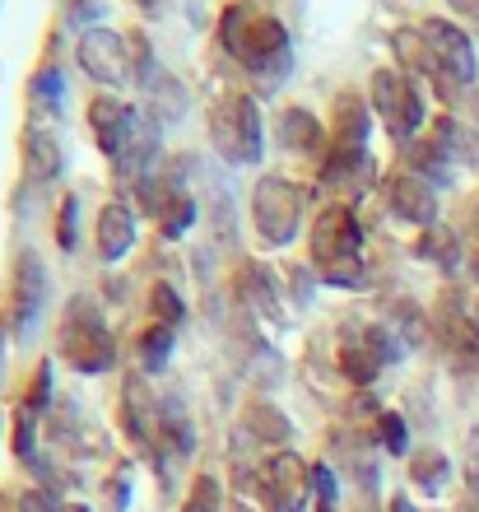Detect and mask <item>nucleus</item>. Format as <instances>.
I'll return each instance as SVG.
<instances>
[{
  "label": "nucleus",
  "mask_w": 479,
  "mask_h": 512,
  "mask_svg": "<svg viewBox=\"0 0 479 512\" xmlns=\"http://www.w3.org/2000/svg\"><path fill=\"white\" fill-rule=\"evenodd\" d=\"M135 5H145V10H154V5H159V0H135Z\"/></svg>",
  "instance_id": "38"
},
{
  "label": "nucleus",
  "mask_w": 479,
  "mask_h": 512,
  "mask_svg": "<svg viewBox=\"0 0 479 512\" xmlns=\"http://www.w3.org/2000/svg\"><path fill=\"white\" fill-rule=\"evenodd\" d=\"M266 489L280 512H307V499L317 494L312 489V466L298 452H275L266 466Z\"/></svg>",
  "instance_id": "14"
},
{
  "label": "nucleus",
  "mask_w": 479,
  "mask_h": 512,
  "mask_svg": "<svg viewBox=\"0 0 479 512\" xmlns=\"http://www.w3.org/2000/svg\"><path fill=\"white\" fill-rule=\"evenodd\" d=\"M280 145L293 154H321L326 145V131L307 108H284L280 112Z\"/></svg>",
  "instance_id": "19"
},
{
  "label": "nucleus",
  "mask_w": 479,
  "mask_h": 512,
  "mask_svg": "<svg viewBox=\"0 0 479 512\" xmlns=\"http://www.w3.org/2000/svg\"><path fill=\"white\" fill-rule=\"evenodd\" d=\"M307 252H312V266L326 284L359 289L368 270H363V224L354 215V205H321V215L312 219V233H307Z\"/></svg>",
  "instance_id": "2"
},
{
  "label": "nucleus",
  "mask_w": 479,
  "mask_h": 512,
  "mask_svg": "<svg viewBox=\"0 0 479 512\" xmlns=\"http://www.w3.org/2000/svg\"><path fill=\"white\" fill-rule=\"evenodd\" d=\"M61 98H66V84H61V70H56V61H42L38 70H33V80H28V103L38 112H61Z\"/></svg>",
  "instance_id": "21"
},
{
  "label": "nucleus",
  "mask_w": 479,
  "mask_h": 512,
  "mask_svg": "<svg viewBox=\"0 0 479 512\" xmlns=\"http://www.w3.org/2000/svg\"><path fill=\"white\" fill-rule=\"evenodd\" d=\"M182 512H224V489L214 475H196V485L187 489V503Z\"/></svg>",
  "instance_id": "26"
},
{
  "label": "nucleus",
  "mask_w": 479,
  "mask_h": 512,
  "mask_svg": "<svg viewBox=\"0 0 479 512\" xmlns=\"http://www.w3.org/2000/svg\"><path fill=\"white\" fill-rule=\"evenodd\" d=\"M419 33H424L428 56H433V84H442V89H456V84L466 89V84H475L479 61H475V47H470V38L461 28L447 24V19H424Z\"/></svg>",
  "instance_id": "9"
},
{
  "label": "nucleus",
  "mask_w": 479,
  "mask_h": 512,
  "mask_svg": "<svg viewBox=\"0 0 479 512\" xmlns=\"http://www.w3.org/2000/svg\"><path fill=\"white\" fill-rule=\"evenodd\" d=\"M145 126L149 122H140V112L131 103H121L117 94H98L89 103V131H94V145L103 149V159H112V168L140 145Z\"/></svg>",
  "instance_id": "10"
},
{
  "label": "nucleus",
  "mask_w": 479,
  "mask_h": 512,
  "mask_svg": "<svg viewBox=\"0 0 479 512\" xmlns=\"http://www.w3.org/2000/svg\"><path fill=\"white\" fill-rule=\"evenodd\" d=\"M247 433H252L256 443H270V447H284L289 443V419L275 410V405H252L247 410Z\"/></svg>",
  "instance_id": "23"
},
{
  "label": "nucleus",
  "mask_w": 479,
  "mask_h": 512,
  "mask_svg": "<svg viewBox=\"0 0 479 512\" xmlns=\"http://www.w3.org/2000/svg\"><path fill=\"white\" fill-rule=\"evenodd\" d=\"M219 42L224 52L247 70L256 89H280L293 70V38L275 14L256 10L252 0H228L219 14Z\"/></svg>",
  "instance_id": "1"
},
{
  "label": "nucleus",
  "mask_w": 479,
  "mask_h": 512,
  "mask_svg": "<svg viewBox=\"0 0 479 512\" xmlns=\"http://www.w3.org/2000/svg\"><path fill=\"white\" fill-rule=\"evenodd\" d=\"M80 243V196H61V210H56V247L61 252H75Z\"/></svg>",
  "instance_id": "29"
},
{
  "label": "nucleus",
  "mask_w": 479,
  "mask_h": 512,
  "mask_svg": "<svg viewBox=\"0 0 479 512\" xmlns=\"http://www.w3.org/2000/svg\"><path fill=\"white\" fill-rule=\"evenodd\" d=\"M66 512H89V508H84V503H75V508H66Z\"/></svg>",
  "instance_id": "39"
},
{
  "label": "nucleus",
  "mask_w": 479,
  "mask_h": 512,
  "mask_svg": "<svg viewBox=\"0 0 479 512\" xmlns=\"http://www.w3.org/2000/svg\"><path fill=\"white\" fill-rule=\"evenodd\" d=\"M168 354H173V326L154 322L145 336H140V368H145V373H163Z\"/></svg>",
  "instance_id": "24"
},
{
  "label": "nucleus",
  "mask_w": 479,
  "mask_h": 512,
  "mask_svg": "<svg viewBox=\"0 0 479 512\" xmlns=\"http://www.w3.org/2000/svg\"><path fill=\"white\" fill-rule=\"evenodd\" d=\"M312 489H317V499H321V512H331L335 508V475L326 471V466H312Z\"/></svg>",
  "instance_id": "32"
},
{
  "label": "nucleus",
  "mask_w": 479,
  "mask_h": 512,
  "mask_svg": "<svg viewBox=\"0 0 479 512\" xmlns=\"http://www.w3.org/2000/svg\"><path fill=\"white\" fill-rule=\"evenodd\" d=\"M19 154H24V173L28 182H56L61 177V163H66V149H61V135L47 122H28L24 140H19Z\"/></svg>",
  "instance_id": "16"
},
{
  "label": "nucleus",
  "mask_w": 479,
  "mask_h": 512,
  "mask_svg": "<svg viewBox=\"0 0 479 512\" xmlns=\"http://www.w3.org/2000/svg\"><path fill=\"white\" fill-rule=\"evenodd\" d=\"M149 312H154V322L159 326H177L187 317V303L177 298L173 284H154V294H149Z\"/></svg>",
  "instance_id": "28"
},
{
  "label": "nucleus",
  "mask_w": 479,
  "mask_h": 512,
  "mask_svg": "<svg viewBox=\"0 0 479 512\" xmlns=\"http://www.w3.org/2000/svg\"><path fill=\"white\" fill-rule=\"evenodd\" d=\"M75 61L94 84L103 89H126L131 80H140L135 66V47L131 33H112V28H84L75 42Z\"/></svg>",
  "instance_id": "7"
},
{
  "label": "nucleus",
  "mask_w": 479,
  "mask_h": 512,
  "mask_svg": "<svg viewBox=\"0 0 479 512\" xmlns=\"http://www.w3.org/2000/svg\"><path fill=\"white\" fill-rule=\"evenodd\" d=\"M126 508H131V480L117 475V480H112V512H126Z\"/></svg>",
  "instance_id": "34"
},
{
  "label": "nucleus",
  "mask_w": 479,
  "mask_h": 512,
  "mask_svg": "<svg viewBox=\"0 0 479 512\" xmlns=\"http://www.w3.org/2000/svg\"><path fill=\"white\" fill-rule=\"evenodd\" d=\"M5 512H66L47 489H24V494H5Z\"/></svg>",
  "instance_id": "31"
},
{
  "label": "nucleus",
  "mask_w": 479,
  "mask_h": 512,
  "mask_svg": "<svg viewBox=\"0 0 479 512\" xmlns=\"http://www.w3.org/2000/svg\"><path fill=\"white\" fill-rule=\"evenodd\" d=\"M70 10H75V14H70V24H80V28H84V24H94L103 5H98V0H75Z\"/></svg>",
  "instance_id": "33"
},
{
  "label": "nucleus",
  "mask_w": 479,
  "mask_h": 512,
  "mask_svg": "<svg viewBox=\"0 0 479 512\" xmlns=\"http://www.w3.org/2000/svg\"><path fill=\"white\" fill-rule=\"evenodd\" d=\"M140 201H145V215L159 224L163 238H182V233L196 224V196H191L173 173H149L140 182Z\"/></svg>",
  "instance_id": "11"
},
{
  "label": "nucleus",
  "mask_w": 479,
  "mask_h": 512,
  "mask_svg": "<svg viewBox=\"0 0 479 512\" xmlns=\"http://www.w3.org/2000/svg\"><path fill=\"white\" fill-rule=\"evenodd\" d=\"M447 5H452L456 14H466V19H475L479 24V0H447Z\"/></svg>",
  "instance_id": "35"
},
{
  "label": "nucleus",
  "mask_w": 479,
  "mask_h": 512,
  "mask_svg": "<svg viewBox=\"0 0 479 512\" xmlns=\"http://www.w3.org/2000/svg\"><path fill=\"white\" fill-rule=\"evenodd\" d=\"M400 350H405V345L391 336V326L354 322L340 331V373H345L354 387H368V382H377V373H382L386 364H396Z\"/></svg>",
  "instance_id": "8"
},
{
  "label": "nucleus",
  "mask_w": 479,
  "mask_h": 512,
  "mask_svg": "<svg viewBox=\"0 0 479 512\" xmlns=\"http://www.w3.org/2000/svg\"><path fill=\"white\" fill-rule=\"evenodd\" d=\"M373 177H377V168H373V154H368V149H331L326 163H321V182H326L340 201H345V196H359L363 187H373Z\"/></svg>",
  "instance_id": "17"
},
{
  "label": "nucleus",
  "mask_w": 479,
  "mask_h": 512,
  "mask_svg": "<svg viewBox=\"0 0 479 512\" xmlns=\"http://www.w3.org/2000/svg\"><path fill=\"white\" fill-rule=\"evenodd\" d=\"M303 210H307V191L289 177H261L252 187V229L261 238V247L280 252L298 238L303 229Z\"/></svg>",
  "instance_id": "6"
},
{
  "label": "nucleus",
  "mask_w": 479,
  "mask_h": 512,
  "mask_svg": "<svg viewBox=\"0 0 479 512\" xmlns=\"http://www.w3.org/2000/svg\"><path fill=\"white\" fill-rule=\"evenodd\" d=\"M56 345H61V359H66L75 373H107L117 364V336L112 326L103 322L94 298L75 294L61 312V326H56Z\"/></svg>",
  "instance_id": "4"
},
{
  "label": "nucleus",
  "mask_w": 479,
  "mask_h": 512,
  "mask_svg": "<svg viewBox=\"0 0 479 512\" xmlns=\"http://www.w3.org/2000/svg\"><path fill=\"white\" fill-rule=\"evenodd\" d=\"M466 224H470V238H475V243H479V196H475V201H470V215H466Z\"/></svg>",
  "instance_id": "36"
},
{
  "label": "nucleus",
  "mask_w": 479,
  "mask_h": 512,
  "mask_svg": "<svg viewBox=\"0 0 479 512\" xmlns=\"http://www.w3.org/2000/svg\"><path fill=\"white\" fill-rule=\"evenodd\" d=\"M419 252H424L428 261H438L442 270L461 266V243H456V233H447V229H428L424 243H419Z\"/></svg>",
  "instance_id": "25"
},
{
  "label": "nucleus",
  "mask_w": 479,
  "mask_h": 512,
  "mask_svg": "<svg viewBox=\"0 0 479 512\" xmlns=\"http://www.w3.org/2000/svg\"><path fill=\"white\" fill-rule=\"evenodd\" d=\"M368 108L373 117L382 122V131L400 145H410L414 135L424 131V94H419V80L405 75L400 66H382L373 70V80H368Z\"/></svg>",
  "instance_id": "5"
},
{
  "label": "nucleus",
  "mask_w": 479,
  "mask_h": 512,
  "mask_svg": "<svg viewBox=\"0 0 479 512\" xmlns=\"http://www.w3.org/2000/svg\"><path fill=\"white\" fill-rule=\"evenodd\" d=\"M410 480L424 489V494H442L447 480H452V461L442 457L438 447H424V452L410 461Z\"/></svg>",
  "instance_id": "22"
},
{
  "label": "nucleus",
  "mask_w": 479,
  "mask_h": 512,
  "mask_svg": "<svg viewBox=\"0 0 479 512\" xmlns=\"http://www.w3.org/2000/svg\"><path fill=\"white\" fill-rule=\"evenodd\" d=\"M42 308H47V270H42L38 252H19L14 256V275H10V331L19 340L38 326Z\"/></svg>",
  "instance_id": "12"
},
{
  "label": "nucleus",
  "mask_w": 479,
  "mask_h": 512,
  "mask_svg": "<svg viewBox=\"0 0 479 512\" xmlns=\"http://www.w3.org/2000/svg\"><path fill=\"white\" fill-rule=\"evenodd\" d=\"M210 145L214 154L233 168H247V163H261V149H266V126H261V108H256L252 94L242 89H224V94L210 103Z\"/></svg>",
  "instance_id": "3"
},
{
  "label": "nucleus",
  "mask_w": 479,
  "mask_h": 512,
  "mask_svg": "<svg viewBox=\"0 0 479 512\" xmlns=\"http://www.w3.org/2000/svg\"><path fill=\"white\" fill-rule=\"evenodd\" d=\"M47 401H52V364L42 359L38 364V373H33V382H28V391H24V410H33V415H42L47 410Z\"/></svg>",
  "instance_id": "30"
},
{
  "label": "nucleus",
  "mask_w": 479,
  "mask_h": 512,
  "mask_svg": "<svg viewBox=\"0 0 479 512\" xmlns=\"http://www.w3.org/2000/svg\"><path fill=\"white\" fill-rule=\"evenodd\" d=\"M140 238V215H135L131 201H107L98 210V224H94V247L103 261H121V256L135 247Z\"/></svg>",
  "instance_id": "15"
},
{
  "label": "nucleus",
  "mask_w": 479,
  "mask_h": 512,
  "mask_svg": "<svg viewBox=\"0 0 479 512\" xmlns=\"http://www.w3.org/2000/svg\"><path fill=\"white\" fill-rule=\"evenodd\" d=\"M391 512H419V508H414V503L405 499V494H396V499H391Z\"/></svg>",
  "instance_id": "37"
},
{
  "label": "nucleus",
  "mask_w": 479,
  "mask_h": 512,
  "mask_svg": "<svg viewBox=\"0 0 479 512\" xmlns=\"http://www.w3.org/2000/svg\"><path fill=\"white\" fill-rule=\"evenodd\" d=\"M233 512H252V508H242V503H233Z\"/></svg>",
  "instance_id": "40"
},
{
  "label": "nucleus",
  "mask_w": 479,
  "mask_h": 512,
  "mask_svg": "<svg viewBox=\"0 0 479 512\" xmlns=\"http://www.w3.org/2000/svg\"><path fill=\"white\" fill-rule=\"evenodd\" d=\"M377 443L391 452V457H405L410 452V433H405V419L396 410H377Z\"/></svg>",
  "instance_id": "27"
},
{
  "label": "nucleus",
  "mask_w": 479,
  "mask_h": 512,
  "mask_svg": "<svg viewBox=\"0 0 479 512\" xmlns=\"http://www.w3.org/2000/svg\"><path fill=\"white\" fill-rule=\"evenodd\" d=\"M368 126H373V108L359 94L335 98V149H368Z\"/></svg>",
  "instance_id": "18"
},
{
  "label": "nucleus",
  "mask_w": 479,
  "mask_h": 512,
  "mask_svg": "<svg viewBox=\"0 0 479 512\" xmlns=\"http://www.w3.org/2000/svg\"><path fill=\"white\" fill-rule=\"evenodd\" d=\"M238 289H242V298H247V303L261 312V317H275V312H280V294H275V280H270V270L261 266V261H247V266H242Z\"/></svg>",
  "instance_id": "20"
},
{
  "label": "nucleus",
  "mask_w": 479,
  "mask_h": 512,
  "mask_svg": "<svg viewBox=\"0 0 479 512\" xmlns=\"http://www.w3.org/2000/svg\"><path fill=\"white\" fill-rule=\"evenodd\" d=\"M382 196H386V210L414 229H433V219H438V187L424 182L419 173H391L382 182Z\"/></svg>",
  "instance_id": "13"
}]
</instances>
